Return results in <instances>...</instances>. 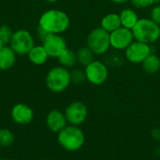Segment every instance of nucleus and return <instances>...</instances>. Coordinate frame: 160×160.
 <instances>
[{
  "instance_id": "obj_1",
  "label": "nucleus",
  "mask_w": 160,
  "mask_h": 160,
  "mask_svg": "<svg viewBox=\"0 0 160 160\" xmlns=\"http://www.w3.org/2000/svg\"><path fill=\"white\" fill-rule=\"evenodd\" d=\"M70 25L69 16L60 9H49L44 11L38 19V26L49 34L61 35Z\"/></svg>"
},
{
  "instance_id": "obj_2",
  "label": "nucleus",
  "mask_w": 160,
  "mask_h": 160,
  "mask_svg": "<svg viewBox=\"0 0 160 160\" xmlns=\"http://www.w3.org/2000/svg\"><path fill=\"white\" fill-rule=\"evenodd\" d=\"M58 144L68 152H76L85 143V135L80 127L68 125L57 134Z\"/></svg>"
},
{
  "instance_id": "obj_3",
  "label": "nucleus",
  "mask_w": 160,
  "mask_h": 160,
  "mask_svg": "<svg viewBox=\"0 0 160 160\" xmlns=\"http://www.w3.org/2000/svg\"><path fill=\"white\" fill-rule=\"evenodd\" d=\"M134 39L146 44H153L160 38V26L148 18L139 19L132 28Z\"/></svg>"
},
{
  "instance_id": "obj_4",
  "label": "nucleus",
  "mask_w": 160,
  "mask_h": 160,
  "mask_svg": "<svg viewBox=\"0 0 160 160\" xmlns=\"http://www.w3.org/2000/svg\"><path fill=\"white\" fill-rule=\"evenodd\" d=\"M45 82L51 92L62 93L66 91L71 83L70 71L62 66L53 67L48 71Z\"/></svg>"
},
{
  "instance_id": "obj_5",
  "label": "nucleus",
  "mask_w": 160,
  "mask_h": 160,
  "mask_svg": "<svg viewBox=\"0 0 160 160\" xmlns=\"http://www.w3.org/2000/svg\"><path fill=\"white\" fill-rule=\"evenodd\" d=\"M86 46L89 47L95 54H104L111 48L110 33L102 27H97L91 30L87 36Z\"/></svg>"
},
{
  "instance_id": "obj_6",
  "label": "nucleus",
  "mask_w": 160,
  "mask_h": 160,
  "mask_svg": "<svg viewBox=\"0 0 160 160\" xmlns=\"http://www.w3.org/2000/svg\"><path fill=\"white\" fill-rule=\"evenodd\" d=\"M8 45L17 55H27L35 46V39L32 34L26 29H18L13 32Z\"/></svg>"
},
{
  "instance_id": "obj_7",
  "label": "nucleus",
  "mask_w": 160,
  "mask_h": 160,
  "mask_svg": "<svg viewBox=\"0 0 160 160\" xmlns=\"http://www.w3.org/2000/svg\"><path fill=\"white\" fill-rule=\"evenodd\" d=\"M86 80L94 85L103 84L109 77V68L108 66L99 61L94 60L84 68Z\"/></svg>"
},
{
  "instance_id": "obj_8",
  "label": "nucleus",
  "mask_w": 160,
  "mask_h": 160,
  "mask_svg": "<svg viewBox=\"0 0 160 160\" xmlns=\"http://www.w3.org/2000/svg\"><path fill=\"white\" fill-rule=\"evenodd\" d=\"M64 113L68 125L80 127L87 119L88 109L82 101H73L67 106Z\"/></svg>"
},
{
  "instance_id": "obj_9",
  "label": "nucleus",
  "mask_w": 160,
  "mask_h": 160,
  "mask_svg": "<svg viewBox=\"0 0 160 160\" xmlns=\"http://www.w3.org/2000/svg\"><path fill=\"white\" fill-rule=\"evenodd\" d=\"M151 53L152 48L149 44L137 40H134L125 50L126 59L132 64H142Z\"/></svg>"
},
{
  "instance_id": "obj_10",
  "label": "nucleus",
  "mask_w": 160,
  "mask_h": 160,
  "mask_svg": "<svg viewBox=\"0 0 160 160\" xmlns=\"http://www.w3.org/2000/svg\"><path fill=\"white\" fill-rule=\"evenodd\" d=\"M134 40L132 30L123 26L110 33L111 47L117 51H125Z\"/></svg>"
},
{
  "instance_id": "obj_11",
  "label": "nucleus",
  "mask_w": 160,
  "mask_h": 160,
  "mask_svg": "<svg viewBox=\"0 0 160 160\" xmlns=\"http://www.w3.org/2000/svg\"><path fill=\"white\" fill-rule=\"evenodd\" d=\"M42 45L49 57L52 58H57L68 48L66 39L61 35L57 34H50L42 41Z\"/></svg>"
},
{
  "instance_id": "obj_12",
  "label": "nucleus",
  "mask_w": 160,
  "mask_h": 160,
  "mask_svg": "<svg viewBox=\"0 0 160 160\" xmlns=\"http://www.w3.org/2000/svg\"><path fill=\"white\" fill-rule=\"evenodd\" d=\"M35 116L34 110L25 103H17L10 110V117L12 121L20 126L30 124Z\"/></svg>"
},
{
  "instance_id": "obj_13",
  "label": "nucleus",
  "mask_w": 160,
  "mask_h": 160,
  "mask_svg": "<svg viewBox=\"0 0 160 160\" xmlns=\"http://www.w3.org/2000/svg\"><path fill=\"white\" fill-rule=\"evenodd\" d=\"M68 125L65 113L59 110H52L46 116V126L52 133L58 134Z\"/></svg>"
},
{
  "instance_id": "obj_14",
  "label": "nucleus",
  "mask_w": 160,
  "mask_h": 160,
  "mask_svg": "<svg viewBox=\"0 0 160 160\" xmlns=\"http://www.w3.org/2000/svg\"><path fill=\"white\" fill-rule=\"evenodd\" d=\"M17 54L8 45L0 49V70L7 71L11 69L16 63Z\"/></svg>"
},
{
  "instance_id": "obj_15",
  "label": "nucleus",
  "mask_w": 160,
  "mask_h": 160,
  "mask_svg": "<svg viewBox=\"0 0 160 160\" xmlns=\"http://www.w3.org/2000/svg\"><path fill=\"white\" fill-rule=\"evenodd\" d=\"M28 60L35 66H42L44 65L48 58L49 55L45 50V48L43 47V45H35L30 52L27 54Z\"/></svg>"
},
{
  "instance_id": "obj_16",
  "label": "nucleus",
  "mask_w": 160,
  "mask_h": 160,
  "mask_svg": "<svg viewBox=\"0 0 160 160\" xmlns=\"http://www.w3.org/2000/svg\"><path fill=\"white\" fill-rule=\"evenodd\" d=\"M100 24H101L100 27H102L108 33H112V32L115 31L116 29H118V28H120L122 26L119 14L118 13H114V12L106 14L101 19Z\"/></svg>"
},
{
  "instance_id": "obj_17",
  "label": "nucleus",
  "mask_w": 160,
  "mask_h": 160,
  "mask_svg": "<svg viewBox=\"0 0 160 160\" xmlns=\"http://www.w3.org/2000/svg\"><path fill=\"white\" fill-rule=\"evenodd\" d=\"M119 16H120V20H121V25L123 27H126L130 30H132V28L136 25V23L139 21L138 14L132 8L123 9L119 13Z\"/></svg>"
},
{
  "instance_id": "obj_18",
  "label": "nucleus",
  "mask_w": 160,
  "mask_h": 160,
  "mask_svg": "<svg viewBox=\"0 0 160 160\" xmlns=\"http://www.w3.org/2000/svg\"><path fill=\"white\" fill-rule=\"evenodd\" d=\"M58 62L60 64V66L66 68H74L77 64H78V60H77V54L75 52H73L72 50L67 48L58 57Z\"/></svg>"
},
{
  "instance_id": "obj_19",
  "label": "nucleus",
  "mask_w": 160,
  "mask_h": 160,
  "mask_svg": "<svg viewBox=\"0 0 160 160\" xmlns=\"http://www.w3.org/2000/svg\"><path fill=\"white\" fill-rule=\"evenodd\" d=\"M143 70L148 74H155L160 69V58L155 53H151L142 63Z\"/></svg>"
},
{
  "instance_id": "obj_20",
  "label": "nucleus",
  "mask_w": 160,
  "mask_h": 160,
  "mask_svg": "<svg viewBox=\"0 0 160 160\" xmlns=\"http://www.w3.org/2000/svg\"><path fill=\"white\" fill-rule=\"evenodd\" d=\"M76 54H77L78 63L80 65L83 66L84 68L86 66H88L90 63H92L95 60V55H96L93 52V51L89 47H87V46H84V47L80 48L76 52Z\"/></svg>"
},
{
  "instance_id": "obj_21",
  "label": "nucleus",
  "mask_w": 160,
  "mask_h": 160,
  "mask_svg": "<svg viewBox=\"0 0 160 160\" xmlns=\"http://www.w3.org/2000/svg\"><path fill=\"white\" fill-rule=\"evenodd\" d=\"M15 142L14 133L8 128H0V147H10Z\"/></svg>"
},
{
  "instance_id": "obj_22",
  "label": "nucleus",
  "mask_w": 160,
  "mask_h": 160,
  "mask_svg": "<svg viewBox=\"0 0 160 160\" xmlns=\"http://www.w3.org/2000/svg\"><path fill=\"white\" fill-rule=\"evenodd\" d=\"M70 79L71 82L74 84H82L86 80L85 71L81 68H74L70 71Z\"/></svg>"
},
{
  "instance_id": "obj_23",
  "label": "nucleus",
  "mask_w": 160,
  "mask_h": 160,
  "mask_svg": "<svg viewBox=\"0 0 160 160\" xmlns=\"http://www.w3.org/2000/svg\"><path fill=\"white\" fill-rule=\"evenodd\" d=\"M12 35H13V31L8 25L3 24L0 26V39L2 40L4 45L9 44Z\"/></svg>"
},
{
  "instance_id": "obj_24",
  "label": "nucleus",
  "mask_w": 160,
  "mask_h": 160,
  "mask_svg": "<svg viewBox=\"0 0 160 160\" xmlns=\"http://www.w3.org/2000/svg\"><path fill=\"white\" fill-rule=\"evenodd\" d=\"M130 2L137 8H145L153 6L157 0H130Z\"/></svg>"
},
{
  "instance_id": "obj_25",
  "label": "nucleus",
  "mask_w": 160,
  "mask_h": 160,
  "mask_svg": "<svg viewBox=\"0 0 160 160\" xmlns=\"http://www.w3.org/2000/svg\"><path fill=\"white\" fill-rule=\"evenodd\" d=\"M150 19L160 26V5L155 6L150 13Z\"/></svg>"
},
{
  "instance_id": "obj_26",
  "label": "nucleus",
  "mask_w": 160,
  "mask_h": 160,
  "mask_svg": "<svg viewBox=\"0 0 160 160\" xmlns=\"http://www.w3.org/2000/svg\"><path fill=\"white\" fill-rule=\"evenodd\" d=\"M151 136L152 138L157 141V142H160V128H153L151 130Z\"/></svg>"
},
{
  "instance_id": "obj_27",
  "label": "nucleus",
  "mask_w": 160,
  "mask_h": 160,
  "mask_svg": "<svg viewBox=\"0 0 160 160\" xmlns=\"http://www.w3.org/2000/svg\"><path fill=\"white\" fill-rule=\"evenodd\" d=\"M110 1L112 3H115V4H124V3H127L130 0H110Z\"/></svg>"
},
{
  "instance_id": "obj_28",
  "label": "nucleus",
  "mask_w": 160,
  "mask_h": 160,
  "mask_svg": "<svg viewBox=\"0 0 160 160\" xmlns=\"http://www.w3.org/2000/svg\"><path fill=\"white\" fill-rule=\"evenodd\" d=\"M46 2H49V3H55V2H58L59 0H45Z\"/></svg>"
},
{
  "instance_id": "obj_29",
  "label": "nucleus",
  "mask_w": 160,
  "mask_h": 160,
  "mask_svg": "<svg viewBox=\"0 0 160 160\" xmlns=\"http://www.w3.org/2000/svg\"><path fill=\"white\" fill-rule=\"evenodd\" d=\"M4 46H5V45H4V43H3V42H2V40L0 39V49H2Z\"/></svg>"
},
{
  "instance_id": "obj_30",
  "label": "nucleus",
  "mask_w": 160,
  "mask_h": 160,
  "mask_svg": "<svg viewBox=\"0 0 160 160\" xmlns=\"http://www.w3.org/2000/svg\"><path fill=\"white\" fill-rule=\"evenodd\" d=\"M0 160H11V159H8V158H1Z\"/></svg>"
}]
</instances>
